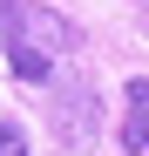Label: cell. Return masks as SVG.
Masks as SVG:
<instances>
[{
    "label": "cell",
    "mask_w": 149,
    "mask_h": 156,
    "mask_svg": "<svg viewBox=\"0 0 149 156\" xmlns=\"http://www.w3.org/2000/svg\"><path fill=\"white\" fill-rule=\"evenodd\" d=\"M81 41L68 27L61 14H47L34 7V0H14V14H7V41H0V55H7V68L20 75V82H47L54 75V61L68 55V48Z\"/></svg>",
    "instance_id": "obj_1"
},
{
    "label": "cell",
    "mask_w": 149,
    "mask_h": 156,
    "mask_svg": "<svg viewBox=\"0 0 149 156\" xmlns=\"http://www.w3.org/2000/svg\"><path fill=\"white\" fill-rule=\"evenodd\" d=\"M122 102H129V115H122V149L142 156L149 149V75H136V82L122 88Z\"/></svg>",
    "instance_id": "obj_2"
},
{
    "label": "cell",
    "mask_w": 149,
    "mask_h": 156,
    "mask_svg": "<svg viewBox=\"0 0 149 156\" xmlns=\"http://www.w3.org/2000/svg\"><path fill=\"white\" fill-rule=\"evenodd\" d=\"M0 156H27V136H20V122L0 115Z\"/></svg>",
    "instance_id": "obj_3"
},
{
    "label": "cell",
    "mask_w": 149,
    "mask_h": 156,
    "mask_svg": "<svg viewBox=\"0 0 149 156\" xmlns=\"http://www.w3.org/2000/svg\"><path fill=\"white\" fill-rule=\"evenodd\" d=\"M7 14H14V0H0V41H7Z\"/></svg>",
    "instance_id": "obj_4"
}]
</instances>
